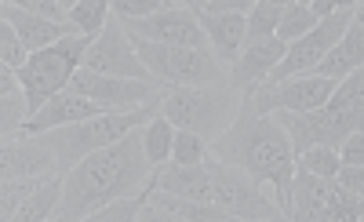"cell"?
Listing matches in <instances>:
<instances>
[{
  "mask_svg": "<svg viewBox=\"0 0 364 222\" xmlns=\"http://www.w3.org/2000/svg\"><path fill=\"white\" fill-rule=\"evenodd\" d=\"M149 171H154V164H149V153H146V139H142V128H135L124 139H117L113 146L87 153L80 164L66 171L63 201L55 208V218L84 222L109 201L139 197Z\"/></svg>",
  "mask_w": 364,
  "mask_h": 222,
  "instance_id": "1",
  "label": "cell"
},
{
  "mask_svg": "<svg viewBox=\"0 0 364 222\" xmlns=\"http://www.w3.org/2000/svg\"><path fill=\"white\" fill-rule=\"evenodd\" d=\"M211 157L245 168L259 182H269L273 189H277V204L288 215L291 189H295V157L299 153L291 146V135L284 132V124L273 113L255 110L252 91H245L233 124L211 142Z\"/></svg>",
  "mask_w": 364,
  "mask_h": 222,
  "instance_id": "2",
  "label": "cell"
},
{
  "mask_svg": "<svg viewBox=\"0 0 364 222\" xmlns=\"http://www.w3.org/2000/svg\"><path fill=\"white\" fill-rule=\"evenodd\" d=\"M161 102H146V106H135V110H109V113H99V117H87V120H73V124H58L51 132H41L37 139L55 153V161L63 171H70L73 164H80L87 153L95 149H106L113 146L117 139H124L128 132L135 128H146L149 120L161 113Z\"/></svg>",
  "mask_w": 364,
  "mask_h": 222,
  "instance_id": "3",
  "label": "cell"
},
{
  "mask_svg": "<svg viewBox=\"0 0 364 222\" xmlns=\"http://www.w3.org/2000/svg\"><path fill=\"white\" fill-rule=\"evenodd\" d=\"M240 99L245 91H237L226 80L215 84H193V88H168L161 113L175 124V128H190L197 135H204L208 142H215L240 110Z\"/></svg>",
  "mask_w": 364,
  "mask_h": 222,
  "instance_id": "4",
  "label": "cell"
},
{
  "mask_svg": "<svg viewBox=\"0 0 364 222\" xmlns=\"http://www.w3.org/2000/svg\"><path fill=\"white\" fill-rule=\"evenodd\" d=\"M95 44V37H87V33H70L63 37L58 44L51 48H41L29 55V62L22 70H15L22 91H26V102H29V117H33L48 99H55L58 91H66L73 73L84 66V55L87 48Z\"/></svg>",
  "mask_w": 364,
  "mask_h": 222,
  "instance_id": "5",
  "label": "cell"
},
{
  "mask_svg": "<svg viewBox=\"0 0 364 222\" xmlns=\"http://www.w3.org/2000/svg\"><path fill=\"white\" fill-rule=\"evenodd\" d=\"M132 37V33H128ZM139 58L146 62V70L154 73L164 88H193V84H215L226 80V66L200 48H178V44H157V41H142L132 37Z\"/></svg>",
  "mask_w": 364,
  "mask_h": 222,
  "instance_id": "6",
  "label": "cell"
},
{
  "mask_svg": "<svg viewBox=\"0 0 364 222\" xmlns=\"http://www.w3.org/2000/svg\"><path fill=\"white\" fill-rule=\"evenodd\" d=\"M204 164L211 171V186H215V204L226 208L237 222H281V218H288L284 208L277 201H269L259 189V179H252L245 168L226 164L211 153Z\"/></svg>",
  "mask_w": 364,
  "mask_h": 222,
  "instance_id": "7",
  "label": "cell"
},
{
  "mask_svg": "<svg viewBox=\"0 0 364 222\" xmlns=\"http://www.w3.org/2000/svg\"><path fill=\"white\" fill-rule=\"evenodd\" d=\"M360 197L350 194L336 179H324L314 171L295 168V189H291V222H357Z\"/></svg>",
  "mask_w": 364,
  "mask_h": 222,
  "instance_id": "8",
  "label": "cell"
},
{
  "mask_svg": "<svg viewBox=\"0 0 364 222\" xmlns=\"http://www.w3.org/2000/svg\"><path fill=\"white\" fill-rule=\"evenodd\" d=\"M353 15H357V11H336V15L321 18L306 37L291 41L288 51H284V58L273 66V73H269L262 84H281V80H288V77L317 73V66L328 58V51L343 41V33H346V26L353 22Z\"/></svg>",
  "mask_w": 364,
  "mask_h": 222,
  "instance_id": "9",
  "label": "cell"
},
{
  "mask_svg": "<svg viewBox=\"0 0 364 222\" xmlns=\"http://www.w3.org/2000/svg\"><path fill=\"white\" fill-rule=\"evenodd\" d=\"M70 91L84 95V99H95L106 110H135L146 102H157L168 95V88L161 80H128V77H106L80 66L70 80Z\"/></svg>",
  "mask_w": 364,
  "mask_h": 222,
  "instance_id": "10",
  "label": "cell"
},
{
  "mask_svg": "<svg viewBox=\"0 0 364 222\" xmlns=\"http://www.w3.org/2000/svg\"><path fill=\"white\" fill-rule=\"evenodd\" d=\"M124 29L132 37H142V41H157V44H178V48H200L208 51V33L197 18L193 8L186 4H168L154 15H142V18H120Z\"/></svg>",
  "mask_w": 364,
  "mask_h": 222,
  "instance_id": "11",
  "label": "cell"
},
{
  "mask_svg": "<svg viewBox=\"0 0 364 222\" xmlns=\"http://www.w3.org/2000/svg\"><path fill=\"white\" fill-rule=\"evenodd\" d=\"M339 80L321 77V73H302V77H288L281 84H259L252 88V99L259 113H277V110H291V113H310L321 110L331 95H336Z\"/></svg>",
  "mask_w": 364,
  "mask_h": 222,
  "instance_id": "12",
  "label": "cell"
},
{
  "mask_svg": "<svg viewBox=\"0 0 364 222\" xmlns=\"http://www.w3.org/2000/svg\"><path fill=\"white\" fill-rule=\"evenodd\" d=\"M84 66H87V70H95V73H106V77L154 80V73L146 70V62H142V58H139V51H135V41L128 37L124 22H120L117 15H109L106 29L95 37V44L87 48Z\"/></svg>",
  "mask_w": 364,
  "mask_h": 222,
  "instance_id": "13",
  "label": "cell"
},
{
  "mask_svg": "<svg viewBox=\"0 0 364 222\" xmlns=\"http://www.w3.org/2000/svg\"><path fill=\"white\" fill-rule=\"evenodd\" d=\"M139 222H237V218L211 201H193V197L168 194V189H154L146 197Z\"/></svg>",
  "mask_w": 364,
  "mask_h": 222,
  "instance_id": "14",
  "label": "cell"
},
{
  "mask_svg": "<svg viewBox=\"0 0 364 222\" xmlns=\"http://www.w3.org/2000/svg\"><path fill=\"white\" fill-rule=\"evenodd\" d=\"M154 189H168V194H178V197H193V201H211L215 204V186H211V171L208 164H161L149 171L146 186L139 189V197L146 201Z\"/></svg>",
  "mask_w": 364,
  "mask_h": 222,
  "instance_id": "15",
  "label": "cell"
},
{
  "mask_svg": "<svg viewBox=\"0 0 364 222\" xmlns=\"http://www.w3.org/2000/svg\"><path fill=\"white\" fill-rule=\"evenodd\" d=\"M284 51H288V44H284L281 37H266V41L245 44V51H240V55L230 62V70H226L230 84H233L237 91L259 88V84L273 73V66L284 58Z\"/></svg>",
  "mask_w": 364,
  "mask_h": 222,
  "instance_id": "16",
  "label": "cell"
},
{
  "mask_svg": "<svg viewBox=\"0 0 364 222\" xmlns=\"http://www.w3.org/2000/svg\"><path fill=\"white\" fill-rule=\"evenodd\" d=\"M99 113H109L102 102H95V99H84V95H77V91H58L55 99H48L33 117H29L26 124H22V132L18 135H41V132H51V128H58V124H73V120H87V117H99Z\"/></svg>",
  "mask_w": 364,
  "mask_h": 222,
  "instance_id": "17",
  "label": "cell"
},
{
  "mask_svg": "<svg viewBox=\"0 0 364 222\" xmlns=\"http://www.w3.org/2000/svg\"><path fill=\"white\" fill-rule=\"evenodd\" d=\"M58 161L37 135H15L0 142V179H26V175H48Z\"/></svg>",
  "mask_w": 364,
  "mask_h": 222,
  "instance_id": "18",
  "label": "cell"
},
{
  "mask_svg": "<svg viewBox=\"0 0 364 222\" xmlns=\"http://www.w3.org/2000/svg\"><path fill=\"white\" fill-rule=\"evenodd\" d=\"M204 33H208V44H211V55H215L223 66L245 51V33H248V15L240 11H197Z\"/></svg>",
  "mask_w": 364,
  "mask_h": 222,
  "instance_id": "19",
  "label": "cell"
},
{
  "mask_svg": "<svg viewBox=\"0 0 364 222\" xmlns=\"http://www.w3.org/2000/svg\"><path fill=\"white\" fill-rule=\"evenodd\" d=\"M0 18L15 26V33L22 37V44L29 51H41V48H51L63 37L73 33V22H58V18H48V15H37V11H22L15 4H0Z\"/></svg>",
  "mask_w": 364,
  "mask_h": 222,
  "instance_id": "20",
  "label": "cell"
},
{
  "mask_svg": "<svg viewBox=\"0 0 364 222\" xmlns=\"http://www.w3.org/2000/svg\"><path fill=\"white\" fill-rule=\"evenodd\" d=\"M360 66H364V15H353V22L346 26L343 41L328 51V58L317 66V73L331 77V80H343V77H350Z\"/></svg>",
  "mask_w": 364,
  "mask_h": 222,
  "instance_id": "21",
  "label": "cell"
},
{
  "mask_svg": "<svg viewBox=\"0 0 364 222\" xmlns=\"http://www.w3.org/2000/svg\"><path fill=\"white\" fill-rule=\"evenodd\" d=\"M26 120H29V102L15 70H0V139H15Z\"/></svg>",
  "mask_w": 364,
  "mask_h": 222,
  "instance_id": "22",
  "label": "cell"
},
{
  "mask_svg": "<svg viewBox=\"0 0 364 222\" xmlns=\"http://www.w3.org/2000/svg\"><path fill=\"white\" fill-rule=\"evenodd\" d=\"M63 186H66V171L55 168L33 194L26 197V204L15 211L11 222H44V218H55V208L63 201Z\"/></svg>",
  "mask_w": 364,
  "mask_h": 222,
  "instance_id": "23",
  "label": "cell"
},
{
  "mask_svg": "<svg viewBox=\"0 0 364 222\" xmlns=\"http://www.w3.org/2000/svg\"><path fill=\"white\" fill-rule=\"evenodd\" d=\"M175 124L164 117V113H157L154 120L142 128V139H146V153H149V164L154 168H161V164H168L171 161V149H175Z\"/></svg>",
  "mask_w": 364,
  "mask_h": 222,
  "instance_id": "24",
  "label": "cell"
},
{
  "mask_svg": "<svg viewBox=\"0 0 364 222\" xmlns=\"http://www.w3.org/2000/svg\"><path fill=\"white\" fill-rule=\"evenodd\" d=\"M109 15H113V0H77L70 8V22L77 26V33H87V37H99Z\"/></svg>",
  "mask_w": 364,
  "mask_h": 222,
  "instance_id": "25",
  "label": "cell"
},
{
  "mask_svg": "<svg viewBox=\"0 0 364 222\" xmlns=\"http://www.w3.org/2000/svg\"><path fill=\"white\" fill-rule=\"evenodd\" d=\"M295 168L302 171H314V175H324V179H336L339 168H343V157L336 146H310L295 157Z\"/></svg>",
  "mask_w": 364,
  "mask_h": 222,
  "instance_id": "26",
  "label": "cell"
},
{
  "mask_svg": "<svg viewBox=\"0 0 364 222\" xmlns=\"http://www.w3.org/2000/svg\"><path fill=\"white\" fill-rule=\"evenodd\" d=\"M317 22H321V18L314 15L310 4H288V8L281 11V22H277V37H281L284 44H291V41H299V37H306Z\"/></svg>",
  "mask_w": 364,
  "mask_h": 222,
  "instance_id": "27",
  "label": "cell"
},
{
  "mask_svg": "<svg viewBox=\"0 0 364 222\" xmlns=\"http://www.w3.org/2000/svg\"><path fill=\"white\" fill-rule=\"evenodd\" d=\"M281 11H284V8H273V4H262V0H255L252 11H248V33H245V44H255V41H266V37H277Z\"/></svg>",
  "mask_w": 364,
  "mask_h": 222,
  "instance_id": "28",
  "label": "cell"
},
{
  "mask_svg": "<svg viewBox=\"0 0 364 222\" xmlns=\"http://www.w3.org/2000/svg\"><path fill=\"white\" fill-rule=\"evenodd\" d=\"M211 153V142L190 128H178L175 132V149H171V161L175 164H204Z\"/></svg>",
  "mask_w": 364,
  "mask_h": 222,
  "instance_id": "29",
  "label": "cell"
},
{
  "mask_svg": "<svg viewBox=\"0 0 364 222\" xmlns=\"http://www.w3.org/2000/svg\"><path fill=\"white\" fill-rule=\"evenodd\" d=\"M29 55L33 51L22 44V37L15 33V26L0 18V62H4V70H22L29 62Z\"/></svg>",
  "mask_w": 364,
  "mask_h": 222,
  "instance_id": "30",
  "label": "cell"
},
{
  "mask_svg": "<svg viewBox=\"0 0 364 222\" xmlns=\"http://www.w3.org/2000/svg\"><path fill=\"white\" fill-rule=\"evenodd\" d=\"M146 201L142 197H120V201H109L106 208H99L91 215V222H139Z\"/></svg>",
  "mask_w": 364,
  "mask_h": 222,
  "instance_id": "31",
  "label": "cell"
},
{
  "mask_svg": "<svg viewBox=\"0 0 364 222\" xmlns=\"http://www.w3.org/2000/svg\"><path fill=\"white\" fill-rule=\"evenodd\" d=\"M168 8L164 0H113V15L117 18H142V15H154Z\"/></svg>",
  "mask_w": 364,
  "mask_h": 222,
  "instance_id": "32",
  "label": "cell"
},
{
  "mask_svg": "<svg viewBox=\"0 0 364 222\" xmlns=\"http://www.w3.org/2000/svg\"><path fill=\"white\" fill-rule=\"evenodd\" d=\"M4 4H15L22 11H37V15H48V18H58V22H70V8L58 4V0H4Z\"/></svg>",
  "mask_w": 364,
  "mask_h": 222,
  "instance_id": "33",
  "label": "cell"
},
{
  "mask_svg": "<svg viewBox=\"0 0 364 222\" xmlns=\"http://www.w3.org/2000/svg\"><path fill=\"white\" fill-rule=\"evenodd\" d=\"M339 157H343V164H364V128L350 132L339 142Z\"/></svg>",
  "mask_w": 364,
  "mask_h": 222,
  "instance_id": "34",
  "label": "cell"
},
{
  "mask_svg": "<svg viewBox=\"0 0 364 222\" xmlns=\"http://www.w3.org/2000/svg\"><path fill=\"white\" fill-rule=\"evenodd\" d=\"M336 182H339V186H346L350 194L364 197V164H343V168H339V175H336Z\"/></svg>",
  "mask_w": 364,
  "mask_h": 222,
  "instance_id": "35",
  "label": "cell"
},
{
  "mask_svg": "<svg viewBox=\"0 0 364 222\" xmlns=\"http://www.w3.org/2000/svg\"><path fill=\"white\" fill-rule=\"evenodd\" d=\"M252 4H255V0H211L204 11H240V15H248Z\"/></svg>",
  "mask_w": 364,
  "mask_h": 222,
  "instance_id": "36",
  "label": "cell"
},
{
  "mask_svg": "<svg viewBox=\"0 0 364 222\" xmlns=\"http://www.w3.org/2000/svg\"><path fill=\"white\" fill-rule=\"evenodd\" d=\"M310 8H314V15H317V18H328V15H336V11H339L336 0H314Z\"/></svg>",
  "mask_w": 364,
  "mask_h": 222,
  "instance_id": "37",
  "label": "cell"
},
{
  "mask_svg": "<svg viewBox=\"0 0 364 222\" xmlns=\"http://www.w3.org/2000/svg\"><path fill=\"white\" fill-rule=\"evenodd\" d=\"M336 4H339V11H357L360 0H336Z\"/></svg>",
  "mask_w": 364,
  "mask_h": 222,
  "instance_id": "38",
  "label": "cell"
},
{
  "mask_svg": "<svg viewBox=\"0 0 364 222\" xmlns=\"http://www.w3.org/2000/svg\"><path fill=\"white\" fill-rule=\"evenodd\" d=\"M182 4H186V8H193V11H204V8L211 4V0H182Z\"/></svg>",
  "mask_w": 364,
  "mask_h": 222,
  "instance_id": "39",
  "label": "cell"
},
{
  "mask_svg": "<svg viewBox=\"0 0 364 222\" xmlns=\"http://www.w3.org/2000/svg\"><path fill=\"white\" fill-rule=\"evenodd\" d=\"M262 4H273V8H288V4H295V0H262Z\"/></svg>",
  "mask_w": 364,
  "mask_h": 222,
  "instance_id": "40",
  "label": "cell"
},
{
  "mask_svg": "<svg viewBox=\"0 0 364 222\" xmlns=\"http://www.w3.org/2000/svg\"><path fill=\"white\" fill-rule=\"evenodd\" d=\"M357 222H364V197H360V215H357Z\"/></svg>",
  "mask_w": 364,
  "mask_h": 222,
  "instance_id": "41",
  "label": "cell"
},
{
  "mask_svg": "<svg viewBox=\"0 0 364 222\" xmlns=\"http://www.w3.org/2000/svg\"><path fill=\"white\" fill-rule=\"evenodd\" d=\"M58 4H66V8H73V4H77V0H58Z\"/></svg>",
  "mask_w": 364,
  "mask_h": 222,
  "instance_id": "42",
  "label": "cell"
},
{
  "mask_svg": "<svg viewBox=\"0 0 364 222\" xmlns=\"http://www.w3.org/2000/svg\"><path fill=\"white\" fill-rule=\"evenodd\" d=\"M295 4H314V0H295Z\"/></svg>",
  "mask_w": 364,
  "mask_h": 222,
  "instance_id": "43",
  "label": "cell"
},
{
  "mask_svg": "<svg viewBox=\"0 0 364 222\" xmlns=\"http://www.w3.org/2000/svg\"><path fill=\"white\" fill-rule=\"evenodd\" d=\"M357 15H364V0H360V8H357Z\"/></svg>",
  "mask_w": 364,
  "mask_h": 222,
  "instance_id": "44",
  "label": "cell"
},
{
  "mask_svg": "<svg viewBox=\"0 0 364 222\" xmlns=\"http://www.w3.org/2000/svg\"><path fill=\"white\" fill-rule=\"evenodd\" d=\"M164 4H175V0H164Z\"/></svg>",
  "mask_w": 364,
  "mask_h": 222,
  "instance_id": "45",
  "label": "cell"
}]
</instances>
